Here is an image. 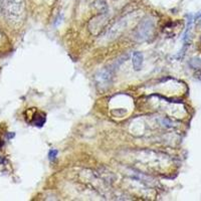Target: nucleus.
Listing matches in <instances>:
<instances>
[{
  "label": "nucleus",
  "mask_w": 201,
  "mask_h": 201,
  "mask_svg": "<svg viewBox=\"0 0 201 201\" xmlns=\"http://www.w3.org/2000/svg\"><path fill=\"white\" fill-rule=\"evenodd\" d=\"M154 31V23L153 20L150 18H147L143 20L140 23V25L137 27L136 31L134 33V37L137 41H145L149 39L153 35Z\"/></svg>",
  "instance_id": "obj_1"
},
{
  "label": "nucleus",
  "mask_w": 201,
  "mask_h": 201,
  "mask_svg": "<svg viewBox=\"0 0 201 201\" xmlns=\"http://www.w3.org/2000/svg\"><path fill=\"white\" fill-rule=\"evenodd\" d=\"M112 77H113V68H104L97 73L96 81L101 88H106L111 83Z\"/></svg>",
  "instance_id": "obj_2"
},
{
  "label": "nucleus",
  "mask_w": 201,
  "mask_h": 201,
  "mask_svg": "<svg viewBox=\"0 0 201 201\" xmlns=\"http://www.w3.org/2000/svg\"><path fill=\"white\" fill-rule=\"evenodd\" d=\"M143 60L144 57L141 52H134L133 54V67L135 70H140L142 67V65H143Z\"/></svg>",
  "instance_id": "obj_3"
},
{
  "label": "nucleus",
  "mask_w": 201,
  "mask_h": 201,
  "mask_svg": "<svg viewBox=\"0 0 201 201\" xmlns=\"http://www.w3.org/2000/svg\"><path fill=\"white\" fill-rule=\"evenodd\" d=\"M57 151L54 149L50 150L49 153H48V158H49L50 161H53V160L57 158Z\"/></svg>",
  "instance_id": "obj_4"
},
{
  "label": "nucleus",
  "mask_w": 201,
  "mask_h": 201,
  "mask_svg": "<svg viewBox=\"0 0 201 201\" xmlns=\"http://www.w3.org/2000/svg\"><path fill=\"white\" fill-rule=\"evenodd\" d=\"M196 77H197V78H199V80L201 81V73H197V75H196Z\"/></svg>",
  "instance_id": "obj_5"
},
{
  "label": "nucleus",
  "mask_w": 201,
  "mask_h": 201,
  "mask_svg": "<svg viewBox=\"0 0 201 201\" xmlns=\"http://www.w3.org/2000/svg\"><path fill=\"white\" fill-rule=\"evenodd\" d=\"M197 62H198V63H201V60H198Z\"/></svg>",
  "instance_id": "obj_6"
}]
</instances>
